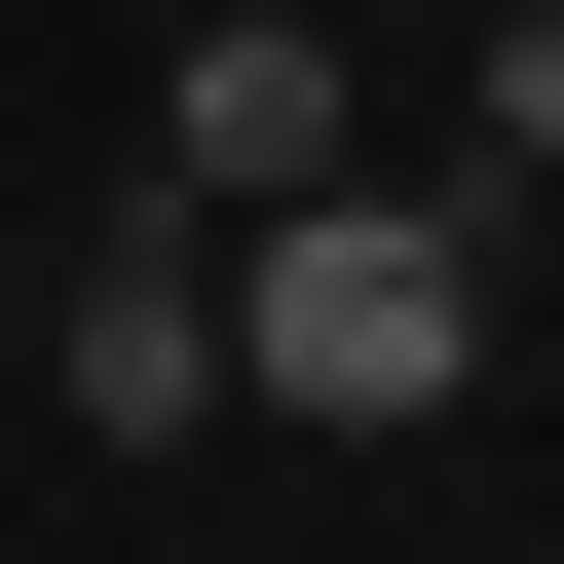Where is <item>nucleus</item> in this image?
I'll return each instance as SVG.
<instances>
[{"mask_svg": "<svg viewBox=\"0 0 564 564\" xmlns=\"http://www.w3.org/2000/svg\"><path fill=\"white\" fill-rule=\"evenodd\" d=\"M452 113H489V188H564V0H489V76H452Z\"/></svg>", "mask_w": 564, "mask_h": 564, "instance_id": "4", "label": "nucleus"}, {"mask_svg": "<svg viewBox=\"0 0 564 564\" xmlns=\"http://www.w3.org/2000/svg\"><path fill=\"white\" fill-rule=\"evenodd\" d=\"M377 151V76L302 39V0H226V39H151V226H302Z\"/></svg>", "mask_w": 564, "mask_h": 564, "instance_id": "2", "label": "nucleus"}, {"mask_svg": "<svg viewBox=\"0 0 564 564\" xmlns=\"http://www.w3.org/2000/svg\"><path fill=\"white\" fill-rule=\"evenodd\" d=\"M226 414H339V452L489 414V226H452V188H302V226H226Z\"/></svg>", "mask_w": 564, "mask_h": 564, "instance_id": "1", "label": "nucleus"}, {"mask_svg": "<svg viewBox=\"0 0 564 564\" xmlns=\"http://www.w3.org/2000/svg\"><path fill=\"white\" fill-rule=\"evenodd\" d=\"M151 39H226V0H151Z\"/></svg>", "mask_w": 564, "mask_h": 564, "instance_id": "5", "label": "nucleus"}, {"mask_svg": "<svg viewBox=\"0 0 564 564\" xmlns=\"http://www.w3.org/2000/svg\"><path fill=\"white\" fill-rule=\"evenodd\" d=\"M39 377H76V452H188V414H226V226H76Z\"/></svg>", "mask_w": 564, "mask_h": 564, "instance_id": "3", "label": "nucleus"}]
</instances>
